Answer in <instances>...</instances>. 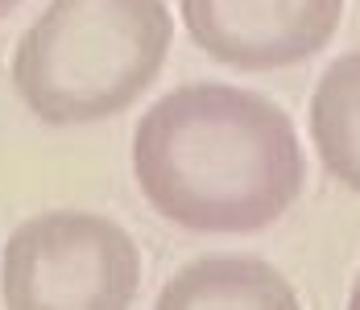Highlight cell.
Here are the masks:
<instances>
[{"label": "cell", "instance_id": "3957f363", "mask_svg": "<svg viewBox=\"0 0 360 310\" xmlns=\"http://www.w3.org/2000/svg\"><path fill=\"white\" fill-rule=\"evenodd\" d=\"M141 252L91 211H46L4 240L0 294L8 310H124L137 302Z\"/></svg>", "mask_w": 360, "mask_h": 310}, {"label": "cell", "instance_id": "5b68a950", "mask_svg": "<svg viewBox=\"0 0 360 310\" xmlns=\"http://www.w3.org/2000/svg\"><path fill=\"white\" fill-rule=\"evenodd\" d=\"M162 310H294L298 294L274 265L257 257H199L182 265L158 294Z\"/></svg>", "mask_w": 360, "mask_h": 310}, {"label": "cell", "instance_id": "8992f818", "mask_svg": "<svg viewBox=\"0 0 360 310\" xmlns=\"http://www.w3.org/2000/svg\"><path fill=\"white\" fill-rule=\"evenodd\" d=\"M311 137L335 182L360 195V50L335 58L311 100Z\"/></svg>", "mask_w": 360, "mask_h": 310}, {"label": "cell", "instance_id": "7a4b0ae2", "mask_svg": "<svg viewBox=\"0 0 360 310\" xmlns=\"http://www.w3.org/2000/svg\"><path fill=\"white\" fill-rule=\"evenodd\" d=\"M174 41L166 0H50L21 34L13 87L46 124H96L162 75Z\"/></svg>", "mask_w": 360, "mask_h": 310}, {"label": "cell", "instance_id": "52a82bcc", "mask_svg": "<svg viewBox=\"0 0 360 310\" xmlns=\"http://www.w3.org/2000/svg\"><path fill=\"white\" fill-rule=\"evenodd\" d=\"M17 4H21V0H0V21H4V17H8V13L17 8Z\"/></svg>", "mask_w": 360, "mask_h": 310}, {"label": "cell", "instance_id": "6da1fadb", "mask_svg": "<svg viewBox=\"0 0 360 310\" xmlns=\"http://www.w3.org/2000/svg\"><path fill=\"white\" fill-rule=\"evenodd\" d=\"M133 174L162 219L245 236L294 207L307 157L274 100L228 83H186L137 120Z\"/></svg>", "mask_w": 360, "mask_h": 310}, {"label": "cell", "instance_id": "ba28073f", "mask_svg": "<svg viewBox=\"0 0 360 310\" xmlns=\"http://www.w3.org/2000/svg\"><path fill=\"white\" fill-rule=\"evenodd\" d=\"M352 306L360 310V273H356V285H352Z\"/></svg>", "mask_w": 360, "mask_h": 310}, {"label": "cell", "instance_id": "277c9868", "mask_svg": "<svg viewBox=\"0 0 360 310\" xmlns=\"http://www.w3.org/2000/svg\"><path fill=\"white\" fill-rule=\"evenodd\" d=\"M344 0H182L191 41L232 70H282L319 54Z\"/></svg>", "mask_w": 360, "mask_h": 310}]
</instances>
